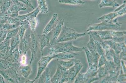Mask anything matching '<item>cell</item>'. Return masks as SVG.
<instances>
[{"label":"cell","mask_w":126,"mask_h":83,"mask_svg":"<svg viewBox=\"0 0 126 83\" xmlns=\"http://www.w3.org/2000/svg\"><path fill=\"white\" fill-rule=\"evenodd\" d=\"M82 48L74 46L73 44V41L57 43L51 45L49 50L50 55L63 53L82 52Z\"/></svg>","instance_id":"1"},{"label":"cell","mask_w":126,"mask_h":83,"mask_svg":"<svg viewBox=\"0 0 126 83\" xmlns=\"http://www.w3.org/2000/svg\"><path fill=\"white\" fill-rule=\"evenodd\" d=\"M98 65L93 64L88 68L85 73H79L74 80V83H90L99 80L96 76L98 71Z\"/></svg>","instance_id":"2"},{"label":"cell","mask_w":126,"mask_h":83,"mask_svg":"<svg viewBox=\"0 0 126 83\" xmlns=\"http://www.w3.org/2000/svg\"><path fill=\"white\" fill-rule=\"evenodd\" d=\"M122 25V23L118 21L117 18L109 22L102 21L101 23L90 25L86 31L88 32L90 31L118 30L121 28Z\"/></svg>","instance_id":"3"},{"label":"cell","mask_w":126,"mask_h":83,"mask_svg":"<svg viewBox=\"0 0 126 83\" xmlns=\"http://www.w3.org/2000/svg\"><path fill=\"white\" fill-rule=\"evenodd\" d=\"M86 35V33H78L74 29L63 26L56 43L73 41L85 36Z\"/></svg>","instance_id":"4"},{"label":"cell","mask_w":126,"mask_h":83,"mask_svg":"<svg viewBox=\"0 0 126 83\" xmlns=\"http://www.w3.org/2000/svg\"><path fill=\"white\" fill-rule=\"evenodd\" d=\"M75 61L74 65L66 70L60 83H74L78 74L83 67L80 60L75 58Z\"/></svg>","instance_id":"5"},{"label":"cell","mask_w":126,"mask_h":83,"mask_svg":"<svg viewBox=\"0 0 126 83\" xmlns=\"http://www.w3.org/2000/svg\"><path fill=\"white\" fill-rule=\"evenodd\" d=\"M54 58H56V54L42 57L38 62V72L35 80L40 78L50 61Z\"/></svg>","instance_id":"6"},{"label":"cell","mask_w":126,"mask_h":83,"mask_svg":"<svg viewBox=\"0 0 126 83\" xmlns=\"http://www.w3.org/2000/svg\"><path fill=\"white\" fill-rule=\"evenodd\" d=\"M26 8L22 3H13L6 12L9 16L13 18H16L18 15V12L22 10H26Z\"/></svg>","instance_id":"7"},{"label":"cell","mask_w":126,"mask_h":83,"mask_svg":"<svg viewBox=\"0 0 126 83\" xmlns=\"http://www.w3.org/2000/svg\"><path fill=\"white\" fill-rule=\"evenodd\" d=\"M64 20L62 19L60 20L57 26L53 29V33L50 40V45H53L56 44V42L61 32L63 27L64 26Z\"/></svg>","instance_id":"8"},{"label":"cell","mask_w":126,"mask_h":83,"mask_svg":"<svg viewBox=\"0 0 126 83\" xmlns=\"http://www.w3.org/2000/svg\"><path fill=\"white\" fill-rule=\"evenodd\" d=\"M89 36V41L87 45V48L92 55L94 59V64L98 65V60L100 56L96 50L94 41L91 36L90 35Z\"/></svg>","instance_id":"9"},{"label":"cell","mask_w":126,"mask_h":83,"mask_svg":"<svg viewBox=\"0 0 126 83\" xmlns=\"http://www.w3.org/2000/svg\"><path fill=\"white\" fill-rule=\"evenodd\" d=\"M105 43L115 51L116 54H119L123 50L126 49V43L116 42L112 40L104 41Z\"/></svg>","instance_id":"10"},{"label":"cell","mask_w":126,"mask_h":83,"mask_svg":"<svg viewBox=\"0 0 126 83\" xmlns=\"http://www.w3.org/2000/svg\"><path fill=\"white\" fill-rule=\"evenodd\" d=\"M53 33V29L47 34L38 36L39 41H40V47L42 55L43 54V50L45 47L51 46L50 39H51Z\"/></svg>","instance_id":"11"},{"label":"cell","mask_w":126,"mask_h":83,"mask_svg":"<svg viewBox=\"0 0 126 83\" xmlns=\"http://www.w3.org/2000/svg\"><path fill=\"white\" fill-rule=\"evenodd\" d=\"M67 70L58 63L57 70L54 75L51 79V82L60 83L63 76Z\"/></svg>","instance_id":"12"},{"label":"cell","mask_w":126,"mask_h":83,"mask_svg":"<svg viewBox=\"0 0 126 83\" xmlns=\"http://www.w3.org/2000/svg\"><path fill=\"white\" fill-rule=\"evenodd\" d=\"M58 18V15L57 13L53 14L51 20L43 29V34H47L56 27L59 21Z\"/></svg>","instance_id":"13"},{"label":"cell","mask_w":126,"mask_h":83,"mask_svg":"<svg viewBox=\"0 0 126 83\" xmlns=\"http://www.w3.org/2000/svg\"><path fill=\"white\" fill-rule=\"evenodd\" d=\"M34 31H32L31 34V39L32 41V58L31 63L34 60L37 52L38 47V39L37 36H36Z\"/></svg>","instance_id":"14"},{"label":"cell","mask_w":126,"mask_h":83,"mask_svg":"<svg viewBox=\"0 0 126 83\" xmlns=\"http://www.w3.org/2000/svg\"><path fill=\"white\" fill-rule=\"evenodd\" d=\"M40 13V11L39 8L37 7L35 10L31 13L23 15H18L17 17L23 21H26L28 22L31 19L36 18L37 15Z\"/></svg>","instance_id":"15"},{"label":"cell","mask_w":126,"mask_h":83,"mask_svg":"<svg viewBox=\"0 0 126 83\" xmlns=\"http://www.w3.org/2000/svg\"><path fill=\"white\" fill-rule=\"evenodd\" d=\"M121 16V13L120 11L116 12H113L104 15L98 18V20H101V21L108 22L112 21L114 19L118 17Z\"/></svg>","instance_id":"16"},{"label":"cell","mask_w":126,"mask_h":83,"mask_svg":"<svg viewBox=\"0 0 126 83\" xmlns=\"http://www.w3.org/2000/svg\"><path fill=\"white\" fill-rule=\"evenodd\" d=\"M56 54V58L58 59L67 60L75 58L79 55L74 52L60 53Z\"/></svg>","instance_id":"17"},{"label":"cell","mask_w":126,"mask_h":83,"mask_svg":"<svg viewBox=\"0 0 126 83\" xmlns=\"http://www.w3.org/2000/svg\"><path fill=\"white\" fill-rule=\"evenodd\" d=\"M13 3L11 0H0V12L6 13Z\"/></svg>","instance_id":"18"},{"label":"cell","mask_w":126,"mask_h":83,"mask_svg":"<svg viewBox=\"0 0 126 83\" xmlns=\"http://www.w3.org/2000/svg\"><path fill=\"white\" fill-rule=\"evenodd\" d=\"M98 5L100 8L108 7L114 8L118 7L120 4L114 0H102Z\"/></svg>","instance_id":"19"},{"label":"cell","mask_w":126,"mask_h":83,"mask_svg":"<svg viewBox=\"0 0 126 83\" xmlns=\"http://www.w3.org/2000/svg\"><path fill=\"white\" fill-rule=\"evenodd\" d=\"M75 58L67 60L68 61H64L63 60L58 59V63L63 68L67 70L73 66L75 64Z\"/></svg>","instance_id":"20"},{"label":"cell","mask_w":126,"mask_h":83,"mask_svg":"<svg viewBox=\"0 0 126 83\" xmlns=\"http://www.w3.org/2000/svg\"><path fill=\"white\" fill-rule=\"evenodd\" d=\"M38 7L40 13L42 14H46L48 12V8L46 0H37Z\"/></svg>","instance_id":"21"},{"label":"cell","mask_w":126,"mask_h":83,"mask_svg":"<svg viewBox=\"0 0 126 83\" xmlns=\"http://www.w3.org/2000/svg\"><path fill=\"white\" fill-rule=\"evenodd\" d=\"M61 4L73 5H83L85 2L82 0H58Z\"/></svg>","instance_id":"22"},{"label":"cell","mask_w":126,"mask_h":83,"mask_svg":"<svg viewBox=\"0 0 126 83\" xmlns=\"http://www.w3.org/2000/svg\"><path fill=\"white\" fill-rule=\"evenodd\" d=\"M82 48V50L84 51L86 55L89 67L91 66L94 64V59L92 55L90 53L87 47H83Z\"/></svg>","instance_id":"23"},{"label":"cell","mask_w":126,"mask_h":83,"mask_svg":"<svg viewBox=\"0 0 126 83\" xmlns=\"http://www.w3.org/2000/svg\"><path fill=\"white\" fill-rule=\"evenodd\" d=\"M97 74L99 80L103 79L107 76L108 70L105 65L98 68Z\"/></svg>","instance_id":"24"},{"label":"cell","mask_w":126,"mask_h":83,"mask_svg":"<svg viewBox=\"0 0 126 83\" xmlns=\"http://www.w3.org/2000/svg\"><path fill=\"white\" fill-rule=\"evenodd\" d=\"M19 27L17 28H16L15 29H11L9 30L8 32L6 38L4 40V42H6L8 41L10 39L12 38L13 37H14L16 35L18 34V30H19Z\"/></svg>","instance_id":"25"},{"label":"cell","mask_w":126,"mask_h":83,"mask_svg":"<svg viewBox=\"0 0 126 83\" xmlns=\"http://www.w3.org/2000/svg\"><path fill=\"white\" fill-rule=\"evenodd\" d=\"M19 36L18 34L16 36L13 37L11 40V49H10V52L12 53L13 50L15 48L16 46L19 43L20 40H19Z\"/></svg>","instance_id":"26"},{"label":"cell","mask_w":126,"mask_h":83,"mask_svg":"<svg viewBox=\"0 0 126 83\" xmlns=\"http://www.w3.org/2000/svg\"><path fill=\"white\" fill-rule=\"evenodd\" d=\"M19 72L22 75L24 76L25 78H27L29 76L31 72L30 66H27L21 67L19 70Z\"/></svg>","instance_id":"27"},{"label":"cell","mask_w":126,"mask_h":83,"mask_svg":"<svg viewBox=\"0 0 126 83\" xmlns=\"http://www.w3.org/2000/svg\"><path fill=\"white\" fill-rule=\"evenodd\" d=\"M29 27V24L22 25L19 27L18 34L19 35L20 41L22 39L25 34V32Z\"/></svg>","instance_id":"28"},{"label":"cell","mask_w":126,"mask_h":83,"mask_svg":"<svg viewBox=\"0 0 126 83\" xmlns=\"http://www.w3.org/2000/svg\"><path fill=\"white\" fill-rule=\"evenodd\" d=\"M29 23L32 31H34L38 25V21L36 18H33L28 21Z\"/></svg>","instance_id":"29"},{"label":"cell","mask_w":126,"mask_h":83,"mask_svg":"<svg viewBox=\"0 0 126 83\" xmlns=\"http://www.w3.org/2000/svg\"><path fill=\"white\" fill-rule=\"evenodd\" d=\"M19 27H18L13 24L6 22L3 25L1 29L8 31L11 29H15Z\"/></svg>","instance_id":"30"},{"label":"cell","mask_w":126,"mask_h":83,"mask_svg":"<svg viewBox=\"0 0 126 83\" xmlns=\"http://www.w3.org/2000/svg\"><path fill=\"white\" fill-rule=\"evenodd\" d=\"M126 82V74H124L121 66L120 74L117 81V83Z\"/></svg>","instance_id":"31"},{"label":"cell","mask_w":126,"mask_h":83,"mask_svg":"<svg viewBox=\"0 0 126 83\" xmlns=\"http://www.w3.org/2000/svg\"><path fill=\"white\" fill-rule=\"evenodd\" d=\"M107 61L105 58V54H103L100 56L98 61V68H100L105 65Z\"/></svg>","instance_id":"32"},{"label":"cell","mask_w":126,"mask_h":83,"mask_svg":"<svg viewBox=\"0 0 126 83\" xmlns=\"http://www.w3.org/2000/svg\"><path fill=\"white\" fill-rule=\"evenodd\" d=\"M49 71L48 69H46L45 72L43 74L44 76V81L43 83H50L51 82L50 75L49 74Z\"/></svg>","instance_id":"33"},{"label":"cell","mask_w":126,"mask_h":83,"mask_svg":"<svg viewBox=\"0 0 126 83\" xmlns=\"http://www.w3.org/2000/svg\"><path fill=\"white\" fill-rule=\"evenodd\" d=\"M19 2H20L28 6L29 7L31 8H32L34 9V7L33 4H32L31 1L30 0H18Z\"/></svg>","instance_id":"34"},{"label":"cell","mask_w":126,"mask_h":83,"mask_svg":"<svg viewBox=\"0 0 126 83\" xmlns=\"http://www.w3.org/2000/svg\"><path fill=\"white\" fill-rule=\"evenodd\" d=\"M126 6V0H125L124 1L123 3L121 6H119V7H118V8H117L116 9H115V11H114V12H117V11H120L124 8Z\"/></svg>","instance_id":"35"},{"label":"cell","mask_w":126,"mask_h":83,"mask_svg":"<svg viewBox=\"0 0 126 83\" xmlns=\"http://www.w3.org/2000/svg\"></svg>","instance_id":"36"}]
</instances>
